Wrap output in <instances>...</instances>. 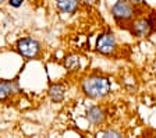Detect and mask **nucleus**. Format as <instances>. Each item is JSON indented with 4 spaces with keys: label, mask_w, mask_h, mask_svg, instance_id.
Returning <instances> with one entry per match:
<instances>
[{
    "label": "nucleus",
    "mask_w": 156,
    "mask_h": 138,
    "mask_svg": "<svg viewBox=\"0 0 156 138\" xmlns=\"http://www.w3.org/2000/svg\"><path fill=\"white\" fill-rule=\"evenodd\" d=\"M87 120L91 124H101L105 120V112L101 108L98 106H94L87 112Z\"/></svg>",
    "instance_id": "423d86ee"
},
{
    "label": "nucleus",
    "mask_w": 156,
    "mask_h": 138,
    "mask_svg": "<svg viewBox=\"0 0 156 138\" xmlns=\"http://www.w3.org/2000/svg\"><path fill=\"white\" fill-rule=\"evenodd\" d=\"M96 48L103 55H110L116 50V38H114L113 34H102L99 38H98L96 42Z\"/></svg>",
    "instance_id": "20e7f679"
},
{
    "label": "nucleus",
    "mask_w": 156,
    "mask_h": 138,
    "mask_svg": "<svg viewBox=\"0 0 156 138\" xmlns=\"http://www.w3.org/2000/svg\"><path fill=\"white\" fill-rule=\"evenodd\" d=\"M17 49L21 56L27 57V59H32L39 52V43L31 38H23L17 43Z\"/></svg>",
    "instance_id": "7ed1b4c3"
},
{
    "label": "nucleus",
    "mask_w": 156,
    "mask_h": 138,
    "mask_svg": "<svg viewBox=\"0 0 156 138\" xmlns=\"http://www.w3.org/2000/svg\"><path fill=\"white\" fill-rule=\"evenodd\" d=\"M103 137H120V133H117V131H105Z\"/></svg>",
    "instance_id": "f8f14e48"
},
{
    "label": "nucleus",
    "mask_w": 156,
    "mask_h": 138,
    "mask_svg": "<svg viewBox=\"0 0 156 138\" xmlns=\"http://www.w3.org/2000/svg\"><path fill=\"white\" fill-rule=\"evenodd\" d=\"M64 92H66V88L63 85H53L52 88H50V91H49V95H50V98H52V101H55V102H60L63 98H64Z\"/></svg>",
    "instance_id": "1a4fd4ad"
},
{
    "label": "nucleus",
    "mask_w": 156,
    "mask_h": 138,
    "mask_svg": "<svg viewBox=\"0 0 156 138\" xmlns=\"http://www.w3.org/2000/svg\"><path fill=\"white\" fill-rule=\"evenodd\" d=\"M64 66L68 71H77L81 67V63H80V57L78 56H68L64 60Z\"/></svg>",
    "instance_id": "9d476101"
},
{
    "label": "nucleus",
    "mask_w": 156,
    "mask_h": 138,
    "mask_svg": "<svg viewBox=\"0 0 156 138\" xmlns=\"http://www.w3.org/2000/svg\"><path fill=\"white\" fill-rule=\"evenodd\" d=\"M16 89H17L16 84L6 82V81H0V101H3V99H6L9 95H11Z\"/></svg>",
    "instance_id": "6e6552de"
},
{
    "label": "nucleus",
    "mask_w": 156,
    "mask_h": 138,
    "mask_svg": "<svg viewBox=\"0 0 156 138\" xmlns=\"http://www.w3.org/2000/svg\"><path fill=\"white\" fill-rule=\"evenodd\" d=\"M131 32L133 35L138 36V38H144V36H148L151 34V27L149 23L146 18H142V20H138L133 24V28H131Z\"/></svg>",
    "instance_id": "39448f33"
},
{
    "label": "nucleus",
    "mask_w": 156,
    "mask_h": 138,
    "mask_svg": "<svg viewBox=\"0 0 156 138\" xmlns=\"http://www.w3.org/2000/svg\"><path fill=\"white\" fill-rule=\"evenodd\" d=\"M3 2H4V0H0V3H3Z\"/></svg>",
    "instance_id": "dca6fc26"
},
{
    "label": "nucleus",
    "mask_w": 156,
    "mask_h": 138,
    "mask_svg": "<svg viewBox=\"0 0 156 138\" xmlns=\"http://www.w3.org/2000/svg\"><path fill=\"white\" fill-rule=\"evenodd\" d=\"M84 2H85V3H88V4H91V3H94L95 0H84Z\"/></svg>",
    "instance_id": "2eb2a0df"
},
{
    "label": "nucleus",
    "mask_w": 156,
    "mask_h": 138,
    "mask_svg": "<svg viewBox=\"0 0 156 138\" xmlns=\"http://www.w3.org/2000/svg\"><path fill=\"white\" fill-rule=\"evenodd\" d=\"M130 3L131 4H142L144 0H130Z\"/></svg>",
    "instance_id": "4468645a"
},
{
    "label": "nucleus",
    "mask_w": 156,
    "mask_h": 138,
    "mask_svg": "<svg viewBox=\"0 0 156 138\" xmlns=\"http://www.w3.org/2000/svg\"><path fill=\"white\" fill-rule=\"evenodd\" d=\"M56 4L63 13H74L78 9V0H56Z\"/></svg>",
    "instance_id": "0eeeda50"
},
{
    "label": "nucleus",
    "mask_w": 156,
    "mask_h": 138,
    "mask_svg": "<svg viewBox=\"0 0 156 138\" xmlns=\"http://www.w3.org/2000/svg\"><path fill=\"white\" fill-rule=\"evenodd\" d=\"M9 2H10V6L13 7H20L23 4V0H9Z\"/></svg>",
    "instance_id": "ddd939ff"
},
{
    "label": "nucleus",
    "mask_w": 156,
    "mask_h": 138,
    "mask_svg": "<svg viewBox=\"0 0 156 138\" xmlns=\"http://www.w3.org/2000/svg\"><path fill=\"white\" fill-rule=\"evenodd\" d=\"M82 91L89 98H103L110 92V81L105 77H91L82 82Z\"/></svg>",
    "instance_id": "f257e3e1"
},
{
    "label": "nucleus",
    "mask_w": 156,
    "mask_h": 138,
    "mask_svg": "<svg viewBox=\"0 0 156 138\" xmlns=\"http://www.w3.org/2000/svg\"><path fill=\"white\" fill-rule=\"evenodd\" d=\"M148 23H149V27H151V34L152 32H156V11H152L149 14V17L146 18Z\"/></svg>",
    "instance_id": "9b49d317"
},
{
    "label": "nucleus",
    "mask_w": 156,
    "mask_h": 138,
    "mask_svg": "<svg viewBox=\"0 0 156 138\" xmlns=\"http://www.w3.org/2000/svg\"><path fill=\"white\" fill-rule=\"evenodd\" d=\"M112 14H113L116 21H126L130 20L134 16V9L133 4L126 2V0H117L114 3L113 9H112Z\"/></svg>",
    "instance_id": "f03ea898"
}]
</instances>
